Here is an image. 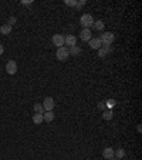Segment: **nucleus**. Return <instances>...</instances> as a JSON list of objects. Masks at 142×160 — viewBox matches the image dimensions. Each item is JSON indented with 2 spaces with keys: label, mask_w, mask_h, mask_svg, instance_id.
Wrapping results in <instances>:
<instances>
[{
  "label": "nucleus",
  "mask_w": 142,
  "mask_h": 160,
  "mask_svg": "<svg viewBox=\"0 0 142 160\" xmlns=\"http://www.w3.org/2000/svg\"><path fill=\"white\" fill-rule=\"evenodd\" d=\"M80 23L84 29H91L94 26V17L89 14V13H84L81 17H80Z\"/></svg>",
  "instance_id": "nucleus-1"
},
{
  "label": "nucleus",
  "mask_w": 142,
  "mask_h": 160,
  "mask_svg": "<svg viewBox=\"0 0 142 160\" xmlns=\"http://www.w3.org/2000/svg\"><path fill=\"white\" fill-rule=\"evenodd\" d=\"M100 40H101L102 46H111L114 43V40H115V34L111 33V32H105V33H102L101 34Z\"/></svg>",
  "instance_id": "nucleus-2"
},
{
  "label": "nucleus",
  "mask_w": 142,
  "mask_h": 160,
  "mask_svg": "<svg viewBox=\"0 0 142 160\" xmlns=\"http://www.w3.org/2000/svg\"><path fill=\"white\" fill-rule=\"evenodd\" d=\"M56 56H57V59L58 60H61V62H64V60H67L68 59V56H70V53H68V49L67 47H58L57 49V52H56Z\"/></svg>",
  "instance_id": "nucleus-3"
},
{
  "label": "nucleus",
  "mask_w": 142,
  "mask_h": 160,
  "mask_svg": "<svg viewBox=\"0 0 142 160\" xmlns=\"http://www.w3.org/2000/svg\"><path fill=\"white\" fill-rule=\"evenodd\" d=\"M54 99L53 97H46L44 102H43V107H44V111H53L54 109Z\"/></svg>",
  "instance_id": "nucleus-4"
},
{
  "label": "nucleus",
  "mask_w": 142,
  "mask_h": 160,
  "mask_svg": "<svg viewBox=\"0 0 142 160\" xmlns=\"http://www.w3.org/2000/svg\"><path fill=\"white\" fill-rule=\"evenodd\" d=\"M6 72L7 74H16L17 73V63L14 60H9L6 63Z\"/></svg>",
  "instance_id": "nucleus-5"
},
{
  "label": "nucleus",
  "mask_w": 142,
  "mask_h": 160,
  "mask_svg": "<svg viewBox=\"0 0 142 160\" xmlns=\"http://www.w3.org/2000/svg\"><path fill=\"white\" fill-rule=\"evenodd\" d=\"M65 43V37L63 34H54L53 36V45L57 46V49L58 47H63Z\"/></svg>",
  "instance_id": "nucleus-6"
},
{
  "label": "nucleus",
  "mask_w": 142,
  "mask_h": 160,
  "mask_svg": "<svg viewBox=\"0 0 142 160\" xmlns=\"http://www.w3.org/2000/svg\"><path fill=\"white\" fill-rule=\"evenodd\" d=\"M80 39H81L82 41H89L91 39H93V36H91V30L89 29H82L81 33H80Z\"/></svg>",
  "instance_id": "nucleus-7"
},
{
  "label": "nucleus",
  "mask_w": 142,
  "mask_h": 160,
  "mask_svg": "<svg viewBox=\"0 0 142 160\" xmlns=\"http://www.w3.org/2000/svg\"><path fill=\"white\" fill-rule=\"evenodd\" d=\"M89 47L94 50H98L101 49L102 45H101V40H100V37H94V39H91L89 40Z\"/></svg>",
  "instance_id": "nucleus-8"
},
{
  "label": "nucleus",
  "mask_w": 142,
  "mask_h": 160,
  "mask_svg": "<svg viewBox=\"0 0 142 160\" xmlns=\"http://www.w3.org/2000/svg\"><path fill=\"white\" fill-rule=\"evenodd\" d=\"M114 153H115V150L111 147H105L104 150H102V157L107 160H111L114 157Z\"/></svg>",
  "instance_id": "nucleus-9"
},
{
  "label": "nucleus",
  "mask_w": 142,
  "mask_h": 160,
  "mask_svg": "<svg viewBox=\"0 0 142 160\" xmlns=\"http://www.w3.org/2000/svg\"><path fill=\"white\" fill-rule=\"evenodd\" d=\"M64 45H67V46H75L77 45V37L74 36V34H68V36H65V43Z\"/></svg>",
  "instance_id": "nucleus-10"
},
{
  "label": "nucleus",
  "mask_w": 142,
  "mask_h": 160,
  "mask_svg": "<svg viewBox=\"0 0 142 160\" xmlns=\"http://www.w3.org/2000/svg\"><path fill=\"white\" fill-rule=\"evenodd\" d=\"M68 53H70V56H75V57H77V56H80V54H81V47H80V46H71V47H70L68 49Z\"/></svg>",
  "instance_id": "nucleus-11"
},
{
  "label": "nucleus",
  "mask_w": 142,
  "mask_h": 160,
  "mask_svg": "<svg viewBox=\"0 0 142 160\" xmlns=\"http://www.w3.org/2000/svg\"><path fill=\"white\" fill-rule=\"evenodd\" d=\"M43 119H44V122H47V123L53 122V120H54V113H53V111H44Z\"/></svg>",
  "instance_id": "nucleus-12"
},
{
  "label": "nucleus",
  "mask_w": 142,
  "mask_h": 160,
  "mask_svg": "<svg viewBox=\"0 0 142 160\" xmlns=\"http://www.w3.org/2000/svg\"><path fill=\"white\" fill-rule=\"evenodd\" d=\"M114 157L118 160H122L124 157H125V150L124 149H118V150H115V153H114Z\"/></svg>",
  "instance_id": "nucleus-13"
},
{
  "label": "nucleus",
  "mask_w": 142,
  "mask_h": 160,
  "mask_svg": "<svg viewBox=\"0 0 142 160\" xmlns=\"http://www.w3.org/2000/svg\"><path fill=\"white\" fill-rule=\"evenodd\" d=\"M0 33H2V34H10V33H12V26H9L7 23L3 25L0 27Z\"/></svg>",
  "instance_id": "nucleus-14"
},
{
  "label": "nucleus",
  "mask_w": 142,
  "mask_h": 160,
  "mask_svg": "<svg viewBox=\"0 0 142 160\" xmlns=\"http://www.w3.org/2000/svg\"><path fill=\"white\" fill-rule=\"evenodd\" d=\"M44 122V119H43V115H38V113H36V115L33 116V123L34 124H41Z\"/></svg>",
  "instance_id": "nucleus-15"
},
{
  "label": "nucleus",
  "mask_w": 142,
  "mask_h": 160,
  "mask_svg": "<svg viewBox=\"0 0 142 160\" xmlns=\"http://www.w3.org/2000/svg\"><path fill=\"white\" fill-rule=\"evenodd\" d=\"M33 109H34V111L38 113V115H44V107H43L41 103H36V104L33 106Z\"/></svg>",
  "instance_id": "nucleus-16"
},
{
  "label": "nucleus",
  "mask_w": 142,
  "mask_h": 160,
  "mask_svg": "<svg viewBox=\"0 0 142 160\" xmlns=\"http://www.w3.org/2000/svg\"><path fill=\"white\" fill-rule=\"evenodd\" d=\"M104 26H105V25H104V21H102V20H97V21L94 20V26H93V27H95L97 30H104Z\"/></svg>",
  "instance_id": "nucleus-17"
},
{
  "label": "nucleus",
  "mask_w": 142,
  "mask_h": 160,
  "mask_svg": "<svg viewBox=\"0 0 142 160\" xmlns=\"http://www.w3.org/2000/svg\"><path fill=\"white\" fill-rule=\"evenodd\" d=\"M112 117H114L112 110H105V111H104V115H102V119H104V120H111Z\"/></svg>",
  "instance_id": "nucleus-18"
},
{
  "label": "nucleus",
  "mask_w": 142,
  "mask_h": 160,
  "mask_svg": "<svg viewBox=\"0 0 142 160\" xmlns=\"http://www.w3.org/2000/svg\"><path fill=\"white\" fill-rule=\"evenodd\" d=\"M115 104H117V102H115V99H108V100H107V102H105V106L108 107L110 110H111V109H112L114 106H115Z\"/></svg>",
  "instance_id": "nucleus-19"
},
{
  "label": "nucleus",
  "mask_w": 142,
  "mask_h": 160,
  "mask_svg": "<svg viewBox=\"0 0 142 160\" xmlns=\"http://www.w3.org/2000/svg\"><path fill=\"white\" fill-rule=\"evenodd\" d=\"M97 52H98V57H105V56H107V52H105V50H104V49H102V47H101V49H98L97 50Z\"/></svg>",
  "instance_id": "nucleus-20"
},
{
  "label": "nucleus",
  "mask_w": 142,
  "mask_h": 160,
  "mask_svg": "<svg viewBox=\"0 0 142 160\" xmlns=\"http://www.w3.org/2000/svg\"><path fill=\"white\" fill-rule=\"evenodd\" d=\"M16 21H17L16 17H14V16H10V17H9V20H7V25H9V26H13L14 23H16Z\"/></svg>",
  "instance_id": "nucleus-21"
},
{
  "label": "nucleus",
  "mask_w": 142,
  "mask_h": 160,
  "mask_svg": "<svg viewBox=\"0 0 142 160\" xmlns=\"http://www.w3.org/2000/svg\"><path fill=\"white\" fill-rule=\"evenodd\" d=\"M67 6H71V7H74V6H77V2L75 0H65L64 2Z\"/></svg>",
  "instance_id": "nucleus-22"
},
{
  "label": "nucleus",
  "mask_w": 142,
  "mask_h": 160,
  "mask_svg": "<svg viewBox=\"0 0 142 160\" xmlns=\"http://www.w3.org/2000/svg\"><path fill=\"white\" fill-rule=\"evenodd\" d=\"M102 49L107 52V54L110 53V52H112V47H111V46H102Z\"/></svg>",
  "instance_id": "nucleus-23"
},
{
  "label": "nucleus",
  "mask_w": 142,
  "mask_h": 160,
  "mask_svg": "<svg viewBox=\"0 0 142 160\" xmlns=\"http://www.w3.org/2000/svg\"><path fill=\"white\" fill-rule=\"evenodd\" d=\"M84 4H85V0H80V2H77V6H75V7L80 9V7H82Z\"/></svg>",
  "instance_id": "nucleus-24"
},
{
  "label": "nucleus",
  "mask_w": 142,
  "mask_h": 160,
  "mask_svg": "<svg viewBox=\"0 0 142 160\" xmlns=\"http://www.w3.org/2000/svg\"><path fill=\"white\" fill-rule=\"evenodd\" d=\"M21 4H26V6H28V4H33V0H23V2H21Z\"/></svg>",
  "instance_id": "nucleus-25"
},
{
  "label": "nucleus",
  "mask_w": 142,
  "mask_h": 160,
  "mask_svg": "<svg viewBox=\"0 0 142 160\" xmlns=\"http://www.w3.org/2000/svg\"><path fill=\"white\" fill-rule=\"evenodd\" d=\"M98 109H105V104H104L102 102H100L98 103Z\"/></svg>",
  "instance_id": "nucleus-26"
},
{
  "label": "nucleus",
  "mask_w": 142,
  "mask_h": 160,
  "mask_svg": "<svg viewBox=\"0 0 142 160\" xmlns=\"http://www.w3.org/2000/svg\"><path fill=\"white\" fill-rule=\"evenodd\" d=\"M4 53V49H3V45H0V56Z\"/></svg>",
  "instance_id": "nucleus-27"
},
{
  "label": "nucleus",
  "mask_w": 142,
  "mask_h": 160,
  "mask_svg": "<svg viewBox=\"0 0 142 160\" xmlns=\"http://www.w3.org/2000/svg\"><path fill=\"white\" fill-rule=\"evenodd\" d=\"M111 160H118V159H115V157H112V159H111Z\"/></svg>",
  "instance_id": "nucleus-28"
}]
</instances>
